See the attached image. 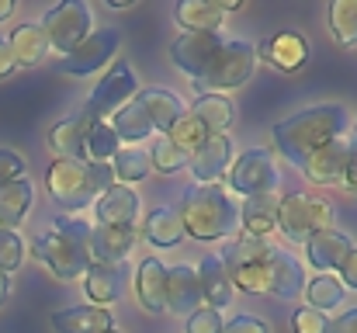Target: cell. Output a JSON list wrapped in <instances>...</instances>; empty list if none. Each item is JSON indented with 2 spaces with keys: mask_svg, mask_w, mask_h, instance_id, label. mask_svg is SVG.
<instances>
[{
  "mask_svg": "<svg viewBox=\"0 0 357 333\" xmlns=\"http://www.w3.org/2000/svg\"><path fill=\"white\" fill-rule=\"evenodd\" d=\"M174 17L184 31L195 35H215L226 21V10L219 7V0H181L174 7Z\"/></svg>",
  "mask_w": 357,
  "mask_h": 333,
  "instance_id": "cell-27",
  "label": "cell"
},
{
  "mask_svg": "<svg viewBox=\"0 0 357 333\" xmlns=\"http://www.w3.org/2000/svg\"><path fill=\"white\" fill-rule=\"evenodd\" d=\"M132 246H135V225H94L91 229V264L128 260Z\"/></svg>",
  "mask_w": 357,
  "mask_h": 333,
  "instance_id": "cell-19",
  "label": "cell"
},
{
  "mask_svg": "<svg viewBox=\"0 0 357 333\" xmlns=\"http://www.w3.org/2000/svg\"><path fill=\"white\" fill-rule=\"evenodd\" d=\"M135 94H139L135 70H132L128 63H115V66L101 77V84L91 91V98H87V105H84V114H87L91 121H105V118L115 114L121 105H128Z\"/></svg>",
  "mask_w": 357,
  "mask_h": 333,
  "instance_id": "cell-10",
  "label": "cell"
},
{
  "mask_svg": "<svg viewBox=\"0 0 357 333\" xmlns=\"http://www.w3.org/2000/svg\"><path fill=\"white\" fill-rule=\"evenodd\" d=\"M239 225H243V236L267 239V232L278 229V195L243 198V205H239Z\"/></svg>",
  "mask_w": 357,
  "mask_h": 333,
  "instance_id": "cell-29",
  "label": "cell"
},
{
  "mask_svg": "<svg viewBox=\"0 0 357 333\" xmlns=\"http://www.w3.org/2000/svg\"><path fill=\"white\" fill-rule=\"evenodd\" d=\"M340 285L357 292V246L351 250V257H347V260H344V267H340Z\"/></svg>",
  "mask_w": 357,
  "mask_h": 333,
  "instance_id": "cell-45",
  "label": "cell"
},
{
  "mask_svg": "<svg viewBox=\"0 0 357 333\" xmlns=\"http://www.w3.org/2000/svg\"><path fill=\"white\" fill-rule=\"evenodd\" d=\"M31 257L45 264L59 281L84 278L91 267V225L77 216H59L49 232L31 239Z\"/></svg>",
  "mask_w": 357,
  "mask_h": 333,
  "instance_id": "cell-2",
  "label": "cell"
},
{
  "mask_svg": "<svg viewBox=\"0 0 357 333\" xmlns=\"http://www.w3.org/2000/svg\"><path fill=\"white\" fill-rule=\"evenodd\" d=\"M121 149L119 135L112 132L108 121H94L87 139H84V160L87 163H112V156Z\"/></svg>",
  "mask_w": 357,
  "mask_h": 333,
  "instance_id": "cell-37",
  "label": "cell"
},
{
  "mask_svg": "<svg viewBox=\"0 0 357 333\" xmlns=\"http://www.w3.org/2000/svg\"><path fill=\"white\" fill-rule=\"evenodd\" d=\"M330 333H357V306L347 309V313H340V316L330 323Z\"/></svg>",
  "mask_w": 357,
  "mask_h": 333,
  "instance_id": "cell-46",
  "label": "cell"
},
{
  "mask_svg": "<svg viewBox=\"0 0 357 333\" xmlns=\"http://www.w3.org/2000/svg\"><path fill=\"white\" fill-rule=\"evenodd\" d=\"M229 195L233 198H260V195H274L281 184V170L274 163L271 149H246L229 163Z\"/></svg>",
  "mask_w": 357,
  "mask_h": 333,
  "instance_id": "cell-7",
  "label": "cell"
},
{
  "mask_svg": "<svg viewBox=\"0 0 357 333\" xmlns=\"http://www.w3.org/2000/svg\"><path fill=\"white\" fill-rule=\"evenodd\" d=\"M146 239L156 246V250H167V246H177L184 239V222H181V212L170 209V205H160L146 216V225H142Z\"/></svg>",
  "mask_w": 357,
  "mask_h": 333,
  "instance_id": "cell-31",
  "label": "cell"
},
{
  "mask_svg": "<svg viewBox=\"0 0 357 333\" xmlns=\"http://www.w3.org/2000/svg\"><path fill=\"white\" fill-rule=\"evenodd\" d=\"M94 219H98V225H135V219H139V195H135V188L112 184L94 202Z\"/></svg>",
  "mask_w": 357,
  "mask_h": 333,
  "instance_id": "cell-21",
  "label": "cell"
},
{
  "mask_svg": "<svg viewBox=\"0 0 357 333\" xmlns=\"http://www.w3.org/2000/svg\"><path fill=\"white\" fill-rule=\"evenodd\" d=\"M135 295H139V306L146 313H153V316L167 313V267H163V260L146 257L135 267Z\"/></svg>",
  "mask_w": 357,
  "mask_h": 333,
  "instance_id": "cell-22",
  "label": "cell"
},
{
  "mask_svg": "<svg viewBox=\"0 0 357 333\" xmlns=\"http://www.w3.org/2000/svg\"><path fill=\"white\" fill-rule=\"evenodd\" d=\"M31 202H35V184L28 177L3 184L0 188V229H14L17 232V222L28 216Z\"/></svg>",
  "mask_w": 357,
  "mask_h": 333,
  "instance_id": "cell-30",
  "label": "cell"
},
{
  "mask_svg": "<svg viewBox=\"0 0 357 333\" xmlns=\"http://www.w3.org/2000/svg\"><path fill=\"white\" fill-rule=\"evenodd\" d=\"M222 333H271V327H267L264 320H257V316L239 313V316H233V320L222 327Z\"/></svg>",
  "mask_w": 357,
  "mask_h": 333,
  "instance_id": "cell-44",
  "label": "cell"
},
{
  "mask_svg": "<svg viewBox=\"0 0 357 333\" xmlns=\"http://www.w3.org/2000/svg\"><path fill=\"white\" fill-rule=\"evenodd\" d=\"M121 45V35L115 28H94L70 56H63L59 59V73H70V77H91V73H98L115 52H119Z\"/></svg>",
  "mask_w": 357,
  "mask_h": 333,
  "instance_id": "cell-11",
  "label": "cell"
},
{
  "mask_svg": "<svg viewBox=\"0 0 357 333\" xmlns=\"http://www.w3.org/2000/svg\"><path fill=\"white\" fill-rule=\"evenodd\" d=\"M188 111L202 121V128L208 135H226V128L233 121V101L226 94H198Z\"/></svg>",
  "mask_w": 357,
  "mask_h": 333,
  "instance_id": "cell-32",
  "label": "cell"
},
{
  "mask_svg": "<svg viewBox=\"0 0 357 333\" xmlns=\"http://www.w3.org/2000/svg\"><path fill=\"white\" fill-rule=\"evenodd\" d=\"M132 105H135V108L149 118L153 132H163V135H167V132L174 128V121H177V118L188 111L184 105H181V98H177V94H170V91H163V87L139 91Z\"/></svg>",
  "mask_w": 357,
  "mask_h": 333,
  "instance_id": "cell-23",
  "label": "cell"
},
{
  "mask_svg": "<svg viewBox=\"0 0 357 333\" xmlns=\"http://www.w3.org/2000/svg\"><path fill=\"white\" fill-rule=\"evenodd\" d=\"M222 327H226L222 313H215V309H208V306H202L198 313H191V316L184 320V333H222Z\"/></svg>",
  "mask_w": 357,
  "mask_h": 333,
  "instance_id": "cell-41",
  "label": "cell"
},
{
  "mask_svg": "<svg viewBox=\"0 0 357 333\" xmlns=\"http://www.w3.org/2000/svg\"><path fill=\"white\" fill-rule=\"evenodd\" d=\"M108 125H112V132L119 135V142H125V146H135L139 139H149V135H153L149 118L135 108L132 101H128V105H121V108L112 114V121H108Z\"/></svg>",
  "mask_w": 357,
  "mask_h": 333,
  "instance_id": "cell-34",
  "label": "cell"
},
{
  "mask_svg": "<svg viewBox=\"0 0 357 333\" xmlns=\"http://www.w3.org/2000/svg\"><path fill=\"white\" fill-rule=\"evenodd\" d=\"M354 139H357V128L347 132V135H340V139H333V142H326L323 149H316V153L298 167V170L305 174V181H309V184H319V188L340 184L344 167H347L351 149H354Z\"/></svg>",
  "mask_w": 357,
  "mask_h": 333,
  "instance_id": "cell-12",
  "label": "cell"
},
{
  "mask_svg": "<svg viewBox=\"0 0 357 333\" xmlns=\"http://www.w3.org/2000/svg\"><path fill=\"white\" fill-rule=\"evenodd\" d=\"M149 163H153L156 174H177V170L188 167V153L177 149V146L163 135V139H156V146H153V153H149Z\"/></svg>",
  "mask_w": 357,
  "mask_h": 333,
  "instance_id": "cell-39",
  "label": "cell"
},
{
  "mask_svg": "<svg viewBox=\"0 0 357 333\" xmlns=\"http://www.w3.org/2000/svg\"><path fill=\"white\" fill-rule=\"evenodd\" d=\"M351 250H354L351 236L330 225V229L316 232V236L305 243V260H309L319 274H333V271L344 267V260L351 257Z\"/></svg>",
  "mask_w": 357,
  "mask_h": 333,
  "instance_id": "cell-16",
  "label": "cell"
},
{
  "mask_svg": "<svg viewBox=\"0 0 357 333\" xmlns=\"http://www.w3.org/2000/svg\"><path fill=\"white\" fill-rule=\"evenodd\" d=\"M291 330L295 333H330V320H326V313H316V309L302 306V309L291 313Z\"/></svg>",
  "mask_w": 357,
  "mask_h": 333,
  "instance_id": "cell-42",
  "label": "cell"
},
{
  "mask_svg": "<svg viewBox=\"0 0 357 333\" xmlns=\"http://www.w3.org/2000/svg\"><path fill=\"white\" fill-rule=\"evenodd\" d=\"M181 222L184 232L198 243H215L229 239L239 225V202L222 184H195L184 191L181 202Z\"/></svg>",
  "mask_w": 357,
  "mask_h": 333,
  "instance_id": "cell-3",
  "label": "cell"
},
{
  "mask_svg": "<svg viewBox=\"0 0 357 333\" xmlns=\"http://www.w3.org/2000/svg\"><path fill=\"white\" fill-rule=\"evenodd\" d=\"M125 278H128V260H119V264H91L87 274H84V292L101 309V306L115 302L121 292H125Z\"/></svg>",
  "mask_w": 357,
  "mask_h": 333,
  "instance_id": "cell-20",
  "label": "cell"
},
{
  "mask_svg": "<svg viewBox=\"0 0 357 333\" xmlns=\"http://www.w3.org/2000/svg\"><path fill=\"white\" fill-rule=\"evenodd\" d=\"M52 327H56V333H108L115 330V320H112L108 309L73 306V309L52 313Z\"/></svg>",
  "mask_w": 357,
  "mask_h": 333,
  "instance_id": "cell-28",
  "label": "cell"
},
{
  "mask_svg": "<svg viewBox=\"0 0 357 333\" xmlns=\"http://www.w3.org/2000/svg\"><path fill=\"white\" fill-rule=\"evenodd\" d=\"M233 163V142L229 135H208L191 156H188V170L198 184H219V177L229 170Z\"/></svg>",
  "mask_w": 357,
  "mask_h": 333,
  "instance_id": "cell-15",
  "label": "cell"
},
{
  "mask_svg": "<svg viewBox=\"0 0 357 333\" xmlns=\"http://www.w3.org/2000/svg\"><path fill=\"white\" fill-rule=\"evenodd\" d=\"M274 243L267 239H253V236H239L222 246V264L226 274L233 281V292L246 295H267V278H271V260H274Z\"/></svg>",
  "mask_w": 357,
  "mask_h": 333,
  "instance_id": "cell-5",
  "label": "cell"
},
{
  "mask_svg": "<svg viewBox=\"0 0 357 333\" xmlns=\"http://www.w3.org/2000/svg\"><path fill=\"white\" fill-rule=\"evenodd\" d=\"M115 184L112 163H87V160H56L45 174V188L52 202L66 212L91 209L108 188Z\"/></svg>",
  "mask_w": 357,
  "mask_h": 333,
  "instance_id": "cell-4",
  "label": "cell"
},
{
  "mask_svg": "<svg viewBox=\"0 0 357 333\" xmlns=\"http://www.w3.org/2000/svg\"><path fill=\"white\" fill-rule=\"evenodd\" d=\"M38 24L49 38V49H56L59 56H70L94 31V17H91V7L84 0H63V3L49 7Z\"/></svg>",
  "mask_w": 357,
  "mask_h": 333,
  "instance_id": "cell-9",
  "label": "cell"
},
{
  "mask_svg": "<svg viewBox=\"0 0 357 333\" xmlns=\"http://www.w3.org/2000/svg\"><path fill=\"white\" fill-rule=\"evenodd\" d=\"M195 274H198V288H202V306H208L215 313L233 306V281H229L219 253H205L202 264L195 267Z\"/></svg>",
  "mask_w": 357,
  "mask_h": 333,
  "instance_id": "cell-17",
  "label": "cell"
},
{
  "mask_svg": "<svg viewBox=\"0 0 357 333\" xmlns=\"http://www.w3.org/2000/svg\"><path fill=\"white\" fill-rule=\"evenodd\" d=\"M267 292L278 295V299H284V302H295V299L305 292V271H302V264H298L288 250H274Z\"/></svg>",
  "mask_w": 357,
  "mask_h": 333,
  "instance_id": "cell-26",
  "label": "cell"
},
{
  "mask_svg": "<svg viewBox=\"0 0 357 333\" xmlns=\"http://www.w3.org/2000/svg\"><path fill=\"white\" fill-rule=\"evenodd\" d=\"M257 70V45L246 38H226L219 45V52L212 56L208 70L195 80L198 94H219V91H236L243 87Z\"/></svg>",
  "mask_w": 357,
  "mask_h": 333,
  "instance_id": "cell-6",
  "label": "cell"
},
{
  "mask_svg": "<svg viewBox=\"0 0 357 333\" xmlns=\"http://www.w3.org/2000/svg\"><path fill=\"white\" fill-rule=\"evenodd\" d=\"M10 14H14V3L10 0H0V21H7Z\"/></svg>",
  "mask_w": 357,
  "mask_h": 333,
  "instance_id": "cell-49",
  "label": "cell"
},
{
  "mask_svg": "<svg viewBox=\"0 0 357 333\" xmlns=\"http://www.w3.org/2000/svg\"><path fill=\"white\" fill-rule=\"evenodd\" d=\"M108 333H115V330H108Z\"/></svg>",
  "mask_w": 357,
  "mask_h": 333,
  "instance_id": "cell-50",
  "label": "cell"
},
{
  "mask_svg": "<svg viewBox=\"0 0 357 333\" xmlns=\"http://www.w3.org/2000/svg\"><path fill=\"white\" fill-rule=\"evenodd\" d=\"M330 35L340 49H357V0L330 3Z\"/></svg>",
  "mask_w": 357,
  "mask_h": 333,
  "instance_id": "cell-35",
  "label": "cell"
},
{
  "mask_svg": "<svg viewBox=\"0 0 357 333\" xmlns=\"http://www.w3.org/2000/svg\"><path fill=\"white\" fill-rule=\"evenodd\" d=\"M226 38L215 31V35H195V31H184L181 38H174V45H170V59H174V66L184 73V77H191V84L208 70V63H212V56L219 52V45H222Z\"/></svg>",
  "mask_w": 357,
  "mask_h": 333,
  "instance_id": "cell-13",
  "label": "cell"
},
{
  "mask_svg": "<svg viewBox=\"0 0 357 333\" xmlns=\"http://www.w3.org/2000/svg\"><path fill=\"white\" fill-rule=\"evenodd\" d=\"M7 292H10V278L0 271V306H3V299H7Z\"/></svg>",
  "mask_w": 357,
  "mask_h": 333,
  "instance_id": "cell-48",
  "label": "cell"
},
{
  "mask_svg": "<svg viewBox=\"0 0 357 333\" xmlns=\"http://www.w3.org/2000/svg\"><path fill=\"white\" fill-rule=\"evenodd\" d=\"M305 299H309V309H316V313H330V309L344 306L347 288H344L340 278H333V274H316V278L305 285Z\"/></svg>",
  "mask_w": 357,
  "mask_h": 333,
  "instance_id": "cell-36",
  "label": "cell"
},
{
  "mask_svg": "<svg viewBox=\"0 0 357 333\" xmlns=\"http://www.w3.org/2000/svg\"><path fill=\"white\" fill-rule=\"evenodd\" d=\"M167 139H170V142H174L177 149H184V153L191 156V153H195V149H198V146H202V142L208 139V132L202 128V121H198V118H195L191 111H184V114H181V118L174 121V128L167 132Z\"/></svg>",
  "mask_w": 357,
  "mask_h": 333,
  "instance_id": "cell-38",
  "label": "cell"
},
{
  "mask_svg": "<svg viewBox=\"0 0 357 333\" xmlns=\"http://www.w3.org/2000/svg\"><path fill=\"white\" fill-rule=\"evenodd\" d=\"M347 132H354V125H351V114L344 105H316V108L295 111L291 118L278 121L271 128V139H274V149L288 163L302 167L316 149H323L326 142H333Z\"/></svg>",
  "mask_w": 357,
  "mask_h": 333,
  "instance_id": "cell-1",
  "label": "cell"
},
{
  "mask_svg": "<svg viewBox=\"0 0 357 333\" xmlns=\"http://www.w3.org/2000/svg\"><path fill=\"white\" fill-rule=\"evenodd\" d=\"M167 309L184 320L202 309V288H198V274L191 264L167 267Z\"/></svg>",
  "mask_w": 357,
  "mask_h": 333,
  "instance_id": "cell-18",
  "label": "cell"
},
{
  "mask_svg": "<svg viewBox=\"0 0 357 333\" xmlns=\"http://www.w3.org/2000/svg\"><path fill=\"white\" fill-rule=\"evenodd\" d=\"M112 174L119 184H135V181H146L153 174V163H149V149L142 146H121L119 153L112 156Z\"/></svg>",
  "mask_w": 357,
  "mask_h": 333,
  "instance_id": "cell-33",
  "label": "cell"
},
{
  "mask_svg": "<svg viewBox=\"0 0 357 333\" xmlns=\"http://www.w3.org/2000/svg\"><path fill=\"white\" fill-rule=\"evenodd\" d=\"M24 264V239L14 229H0V271L10 274Z\"/></svg>",
  "mask_w": 357,
  "mask_h": 333,
  "instance_id": "cell-40",
  "label": "cell"
},
{
  "mask_svg": "<svg viewBox=\"0 0 357 333\" xmlns=\"http://www.w3.org/2000/svg\"><path fill=\"white\" fill-rule=\"evenodd\" d=\"M333 205L326 198H309V195H284L278 198V229L291 243H309L316 232L330 229Z\"/></svg>",
  "mask_w": 357,
  "mask_h": 333,
  "instance_id": "cell-8",
  "label": "cell"
},
{
  "mask_svg": "<svg viewBox=\"0 0 357 333\" xmlns=\"http://www.w3.org/2000/svg\"><path fill=\"white\" fill-rule=\"evenodd\" d=\"M91 125L94 121L84 111L56 121L52 132H49V149L56 153V160H84V139H87Z\"/></svg>",
  "mask_w": 357,
  "mask_h": 333,
  "instance_id": "cell-24",
  "label": "cell"
},
{
  "mask_svg": "<svg viewBox=\"0 0 357 333\" xmlns=\"http://www.w3.org/2000/svg\"><path fill=\"white\" fill-rule=\"evenodd\" d=\"M257 59L271 63L281 73H298L309 63V42H305V35H298L291 28H281V31L267 35L257 45Z\"/></svg>",
  "mask_w": 357,
  "mask_h": 333,
  "instance_id": "cell-14",
  "label": "cell"
},
{
  "mask_svg": "<svg viewBox=\"0 0 357 333\" xmlns=\"http://www.w3.org/2000/svg\"><path fill=\"white\" fill-rule=\"evenodd\" d=\"M7 45H10L14 63H17V66H28V70H31V66H42L45 56L52 52V49H49V38H45V31H42L38 21H21V24L10 31Z\"/></svg>",
  "mask_w": 357,
  "mask_h": 333,
  "instance_id": "cell-25",
  "label": "cell"
},
{
  "mask_svg": "<svg viewBox=\"0 0 357 333\" xmlns=\"http://www.w3.org/2000/svg\"><path fill=\"white\" fill-rule=\"evenodd\" d=\"M14 70H17V63H14V56H10V45H7V38L0 35V80H7Z\"/></svg>",
  "mask_w": 357,
  "mask_h": 333,
  "instance_id": "cell-47",
  "label": "cell"
},
{
  "mask_svg": "<svg viewBox=\"0 0 357 333\" xmlns=\"http://www.w3.org/2000/svg\"><path fill=\"white\" fill-rule=\"evenodd\" d=\"M24 177V160L14 149H0V188Z\"/></svg>",
  "mask_w": 357,
  "mask_h": 333,
  "instance_id": "cell-43",
  "label": "cell"
}]
</instances>
